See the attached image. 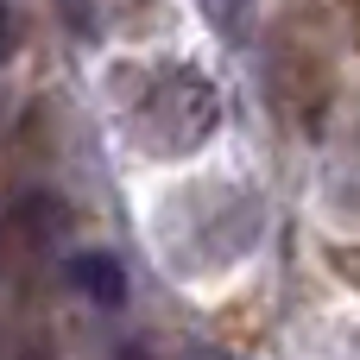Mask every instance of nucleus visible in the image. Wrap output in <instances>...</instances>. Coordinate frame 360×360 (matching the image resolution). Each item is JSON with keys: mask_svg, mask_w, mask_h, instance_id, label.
Here are the masks:
<instances>
[{"mask_svg": "<svg viewBox=\"0 0 360 360\" xmlns=\"http://www.w3.org/2000/svg\"><path fill=\"white\" fill-rule=\"evenodd\" d=\"M266 95L297 133H323L335 101V32L316 6H285L266 25Z\"/></svg>", "mask_w": 360, "mask_h": 360, "instance_id": "obj_1", "label": "nucleus"}, {"mask_svg": "<svg viewBox=\"0 0 360 360\" xmlns=\"http://www.w3.org/2000/svg\"><path fill=\"white\" fill-rule=\"evenodd\" d=\"M215 127H221V89L196 63L146 70L127 101V139L152 158H190L215 139Z\"/></svg>", "mask_w": 360, "mask_h": 360, "instance_id": "obj_2", "label": "nucleus"}, {"mask_svg": "<svg viewBox=\"0 0 360 360\" xmlns=\"http://www.w3.org/2000/svg\"><path fill=\"white\" fill-rule=\"evenodd\" d=\"M63 278H70V291H82L95 310H120V304H127V266H120L114 253H101V247L70 253V259H63Z\"/></svg>", "mask_w": 360, "mask_h": 360, "instance_id": "obj_3", "label": "nucleus"}, {"mask_svg": "<svg viewBox=\"0 0 360 360\" xmlns=\"http://www.w3.org/2000/svg\"><path fill=\"white\" fill-rule=\"evenodd\" d=\"M70 228H76V215H70V202L51 196V190H25V196L13 202V234H19L25 247H57Z\"/></svg>", "mask_w": 360, "mask_h": 360, "instance_id": "obj_4", "label": "nucleus"}, {"mask_svg": "<svg viewBox=\"0 0 360 360\" xmlns=\"http://www.w3.org/2000/svg\"><path fill=\"white\" fill-rule=\"evenodd\" d=\"M202 13H209L215 32H228V38H247V25H253V0H202Z\"/></svg>", "mask_w": 360, "mask_h": 360, "instance_id": "obj_5", "label": "nucleus"}, {"mask_svg": "<svg viewBox=\"0 0 360 360\" xmlns=\"http://www.w3.org/2000/svg\"><path fill=\"white\" fill-rule=\"evenodd\" d=\"M329 19L348 32V44L360 51V0H329Z\"/></svg>", "mask_w": 360, "mask_h": 360, "instance_id": "obj_6", "label": "nucleus"}, {"mask_svg": "<svg viewBox=\"0 0 360 360\" xmlns=\"http://www.w3.org/2000/svg\"><path fill=\"white\" fill-rule=\"evenodd\" d=\"M13 51H19V13L0 0V70L13 63Z\"/></svg>", "mask_w": 360, "mask_h": 360, "instance_id": "obj_7", "label": "nucleus"}, {"mask_svg": "<svg viewBox=\"0 0 360 360\" xmlns=\"http://www.w3.org/2000/svg\"><path fill=\"white\" fill-rule=\"evenodd\" d=\"M114 360H158V354H152L146 342H120V348H114Z\"/></svg>", "mask_w": 360, "mask_h": 360, "instance_id": "obj_8", "label": "nucleus"}, {"mask_svg": "<svg viewBox=\"0 0 360 360\" xmlns=\"http://www.w3.org/2000/svg\"><path fill=\"white\" fill-rule=\"evenodd\" d=\"M19 360H51V348H44V342H32V348H19Z\"/></svg>", "mask_w": 360, "mask_h": 360, "instance_id": "obj_9", "label": "nucleus"}]
</instances>
